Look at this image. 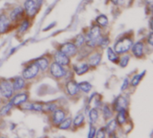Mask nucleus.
Masks as SVG:
<instances>
[{
	"mask_svg": "<svg viewBox=\"0 0 153 138\" xmlns=\"http://www.w3.org/2000/svg\"><path fill=\"white\" fill-rule=\"evenodd\" d=\"M132 45H133V40L128 37H124L116 42L115 52L117 54H124L131 48Z\"/></svg>",
	"mask_w": 153,
	"mask_h": 138,
	"instance_id": "1",
	"label": "nucleus"
},
{
	"mask_svg": "<svg viewBox=\"0 0 153 138\" xmlns=\"http://www.w3.org/2000/svg\"><path fill=\"white\" fill-rule=\"evenodd\" d=\"M100 39V28L98 25H93L87 35L86 43L90 47H95L96 44L99 43Z\"/></svg>",
	"mask_w": 153,
	"mask_h": 138,
	"instance_id": "2",
	"label": "nucleus"
},
{
	"mask_svg": "<svg viewBox=\"0 0 153 138\" xmlns=\"http://www.w3.org/2000/svg\"><path fill=\"white\" fill-rule=\"evenodd\" d=\"M24 9L30 17L34 16L39 11V3L35 0H26L24 3Z\"/></svg>",
	"mask_w": 153,
	"mask_h": 138,
	"instance_id": "3",
	"label": "nucleus"
},
{
	"mask_svg": "<svg viewBox=\"0 0 153 138\" xmlns=\"http://www.w3.org/2000/svg\"><path fill=\"white\" fill-rule=\"evenodd\" d=\"M13 85L9 81L3 80L0 82V92L4 98L9 99L13 95Z\"/></svg>",
	"mask_w": 153,
	"mask_h": 138,
	"instance_id": "4",
	"label": "nucleus"
},
{
	"mask_svg": "<svg viewBox=\"0 0 153 138\" xmlns=\"http://www.w3.org/2000/svg\"><path fill=\"white\" fill-rule=\"evenodd\" d=\"M39 66L37 64H31L30 66H28L22 72V76L24 79H31L34 78L38 73H39Z\"/></svg>",
	"mask_w": 153,
	"mask_h": 138,
	"instance_id": "5",
	"label": "nucleus"
},
{
	"mask_svg": "<svg viewBox=\"0 0 153 138\" xmlns=\"http://www.w3.org/2000/svg\"><path fill=\"white\" fill-rule=\"evenodd\" d=\"M50 73L53 76L56 78H61L65 75V70L64 69L63 66L57 64L56 62L52 63L50 66Z\"/></svg>",
	"mask_w": 153,
	"mask_h": 138,
	"instance_id": "6",
	"label": "nucleus"
},
{
	"mask_svg": "<svg viewBox=\"0 0 153 138\" xmlns=\"http://www.w3.org/2000/svg\"><path fill=\"white\" fill-rule=\"evenodd\" d=\"M60 51H62L63 53H65L66 56H74L76 54L77 52V48L74 44L73 43H65L61 46L60 48Z\"/></svg>",
	"mask_w": 153,
	"mask_h": 138,
	"instance_id": "7",
	"label": "nucleus"
},
{
	"mask_svg": "<svg viewBox=\"0 0 153 138\" xmlns=\"http://www.w3.org/2000/svg\"><path fill=\"white\" fill-rule=\"evenodd\" d=\"M55 60L57 64L61 65V66H67L70 63V59L68 57V56H66L65 53H63L62 51H56L55 54Z\"/></svg>",
	"mask_w": 153,
	"mask_h": 138,
	"instance_id": "8",
	"label": "nucleus"
},
{
	"mask_svg": "<svg viewBox=\"0 0 153 138\" xmlns=\"http://www.w3.org/2000/svg\"><path fill=\"white\" fill-rule=\"evenodd\" d=\"M28 100V95L26 93H19L17 95H15L12 100H11V104L12 105H15V106H19L22 103H25Z\"/></svg>",
	"mask_w": 153,
	"mask_h": 138,
	"instance_id": "9",
	"label": "nucleus"
},
{
	"mask_svg": "<svg viewBox=\"0 0 153 138\" xmlns=\"http://www.w3.org/2000/svg\"><path fill=\"white\" fill-rule=\"evenodd\" d=\"M114 107H115V110L119 111V110H126V107H127V101L126 98H124L123 96H119L115 103H114Z\"/></svg>",
	"mask_w": 153,
	"mask_h": 138,
	"instance_id": "10",
	"label": "nucleus"
},
{
	"mask_svg": "<svg viewBox=\"0 0 153 138\" xmlns=\"http://www.w3.org/2000/svg\"><path fill=\"white\" fill-rule=\"evenodd\" d=\"M10 26V20L7 18L6 15L1 14L0 15V33H4L7 31Z\"/></svg>",
	"mask_w": 153,
	"mask_h": 138,
	"instance_id": "11",
	"label": "nucleus"
},
{
	"mask_svg": "<svg viewBox=\"0 0 153 138\" xmlns=\"http://www.w3.org/2000/svg\"><path fill=\"white\" fill-rule=\"evenodd\" d=\"M66 90H67V92H68V93L70 95H75L78 92V91H79L78 84H76L73 80H70L66 84Z\"/></svg>",
	"mask_w": 153,
	"mask_h": 138,
	"instance_id": "12",
	"label": "nucleus"
},
{
	"mask_svg": "<svg viewBox=\"0 0 153 138\" xmlns=\"http://www.w3.org/2000/svg\"><path fill=\"white\" fill-rule=\"evenodd\" d=\"M65 113L63 110H55V112L53 114V121L55 124H59L61 121H63L65 119Z\"/></svg>",
	"mask_w": 153,
	"mask_h": 138,
	"instance_id": "13",
	"label": "nucleus"
},
{
	"mask_svg": "<svg viewBox=\"0 0 153 138\" xmlns=\"http://www.w3.org/2000/svg\"><path fill=\"white\" fill-rule=\"evenodd\" d=\"M133 54L136 57H141L143 55V42H137L134 44L132 48Z\"/></svg>",
	"mask_w": 153,
	"mask_h": 138,
	"instance_id": "14",
	"label": "nucleus"
},
{
	"mask_svg": "<svg viewBox=\"0 0 153 138\" xmlns=\"http://www.w3.org/2000/svg\"><path fill=\"white\" fill-rule=\"evenodd\" d=\"M23 12H24V10L22 7H21V6L15 7L10 13V19L13 22L19 20V18L23 14Z\"/></svg>",
	"mask_w": 153,
	"mask_h": 138,
	"instance_id": "15",
	"label": "nucleus"
},
{
	"mask_svg": "<svg viewBox=\"0 0 153 138\" xmlns=\"http://www.w3.org/2000/svg\"><path fill=\"white\" fill-rule=\"evenodd\" d=\"M101 61V54L100 53H95L93 54L92 56H91L89 57V60H88V63L90 66H96L100 64V62Z\"/></svg>",
	"mask_w": 153,
	"mask_h": 138,
	"instance_id": "16",
	"label": "nucleus"
},
{
	"mask_svg": "<svg viewBox=\"0 0 153 138\" xmlns=\"http://www.w3.org/2000/svg\"><path fill=\"white\" fill-rule=\"evenodd\" d=\"M13 91H20L23 88L24 86V80L22 77H17L14 79L13 83Z\"/></svg>",
	"mask_w": 153,
	"mask_h": 138,
	"instance_id": "17",
	"label": "nucleus"
},
{
	"mask_svg": "<svg viewBox=\"0 0 153 138\" xmlns=\"http://www.w3.org/2000/svg\"><path fill=\"white\" fill-rule=\"evenodd\" d=\"M36 64L38 65L39 68L45 71L48 67V60L45 57H40L36 60Z\"/></svg>",
	"mask_w": 153,
	"mask_h": 138,
	"instance_id": "18",
	"label": "nucleus"
},
{
	"mask_svg": "<svg viewBox=\"0 0 153 138\" xmlns=\"http://www.w3.org/2000/svg\"><path fill=\"white\" fill-rule=\"evenodd\" d=\"M119 125H123L126 123V110H122L118 111L117 117V120H116Z\"/></svg>",
	"mask_w": 153,
	"mask_h": 138,
	"instance_id": "19",
	"label": "nucleus"
},
{
	"mask_svg": "<svg viewBox=\"0 0 153 138\" xmlns=\"http://www.w3.org/2000/svg\"><path fill=\"white\" fill-rule=\"evenodd\" d=\"M108 59L113 62V63H117L118 62V56H117V53H116L111 48H108Z\"/></svg>",
	"mask_w": 153,
	"mask_h": 138,
	"instance_id": "20",
	"label": "nucleus"
},
{
	"mask_svg": "<svg viewBox=\"0 0 153 138\" xmlns=\"http://www.w3.org/2000/svg\"><path fill=\"white\" fill-rule=\"evenodd\" d=\"M117 123L116 120H111V121H109V122L108 123L107 127L105 128L106 132H108L109 135H111L112 133L115 132V130H116V128H117Z\"/></svg>",
	"mask_w": 153,
	"mask_h": 138,
	"instance_id": "21",
	"label": "nucleus"
},
{
	"mask_svg": "<svg viewBox=\"0 0 153 138\" xmlns=\"http://www.w3.org/2000/svg\"><path fill=\"white\" fill-rule=\"evenodd\" d=\"M96 22H97V23H98L99 25H100V26H102V27H105V26H107L108 23V17H107L106 15L100 14V15H99V16L97 17Z\"/></svg>",
	"mask_w": 153,
	"mask_h": 138,
	"instance_id": "22",
	"label": "nucleus"
},
{
	"mask_svg": "<svg viewBox=\"0 0 153 138\" xmlns=\"http://www.w3.org/2000/svg\"><path fill=\"white\" fill-rule=\"evenodd\" d=\"M89 70V66L87 64H82L75 67V72L77 75H82Z\"/></svg>",
	"mask_w": 153,
	"mask_h": 138,
	"instance_id": "23",
	"label": "nucleus"
},
{
	"mask_svg": "<svg viewBox=\"0 0 153 138\" xmlns=\"http://www.w3.org/2000/svg\"><path fill=\"white\" fill-rule=\"evenodd\" d=\"M79 89H81L84 92H89L91 90V84L88 82H82L78 84Z\"/></svg>",
	"mask_w": 153,
	"mask_h": 138,
	"instance_id": "24",
	"label": "nucleus"
},
{
	"mask_svg": "<svg viewBox=\"0 0 153 138\" xmlns=\"http://www.w3.org/2000/svg\"><path fill=\"white\" fill-rule=\"evenodd\" d=\"M99 119V112L96 109H92L90 111V119H91V123L93 124L95 123Z\"/></svg>",
	"mask_w": 153,
	"mask_h": 138,
	"instance_id": "25",
	"label": "nucleus"
},
{
	"mask_svg": "<svg viewBox=\"0 0 153 138\" xmlns=\"http://www.w3.org/2000/svg\"><path fill=\"white\" fill-rule=\"evenodd\" d=\"M71 124H72V120H71V119H64L63 121H61V122L59 123L58 128H59L60 129H67V128H70Z\"/></svg>",
	"mask_w": 153,
	"mask_h": 138,
	"instance_id": "26",
	"label": "nucleus"
},
{
	"mask_svg": "<svg viewBox=\"0 0 153 138\" xmlns=\"http://www.w3.org/2000/svg\"><path fill=\"white\" fill-rule=\"evenodd\" d=\"M83 120H84V116L82 115V114H79V115H77L75 118H74V126H75V127H79V126H81L82 124V122H83Z\"/></svg>",
	"mask_w": 153,
	"mask_h": 138,
	"instance_id": "27",
	"label": "nucleus"
},
{
	"mask_svg": "<svg viewBox=\"0 0 153 138\" xmlns=\"http://www.w3.org/2000/svg\"><path fill=\"white\" fill-rule=\"evenodd\" d=\"M144 73H145V72H143L141 75H134V76L133 77V79H132V81H131L132 86H136V85L140 83V81H141L142 77L143 76Z\"/></svg>",
	"mask_w": 153,
	"mask_h": 138,
	"instance_id": "28",
	"label": "nucleus"
},
{
	"mask_svg": "<svg viewBox=\"0 0 153 138\" xmlns=\"http://www.w3.org/2000/svg\"><path fill=\"white\" fill-rule=\"evenodd\" d=\"M103 115H104L106 119H110L111 116H112V112H111V110H110V109H109V107L108 105H105L103 107Z\"/></svg>",
	"mask_w": 153,
	"mask_h": 138,
	"instance_id": "29",
	"label": "nucleus"
},
{
	"mask_svg": "<svg viewBox=\"0 0 153 138\" xmlns=\"http://www.w3.org/2000/svg\"><path fill=\"white\" fill-rule=\"evenodd\" d=\"M99 44H100V47H101V48H107V47L108 46V44H109V40H108V38L105 37V38H101V39H100V40H99Z\"/></svg>",
	"mask_w": 153,
	"mask_h": 138,
	"instance_id": "30",
	"label": "nucleus"
},
{
	"mask_svg": "<svg viewBox=\"0 0 153 138\" xmlns=\"http://www.w3.org/2000/svg\"><path fill=\"white\" fill-rule=\"evenodd\" d=\"M129 58H130V57H129V56H124L123 57H121V59H120V61H119V65H120V66H122V67H126V66H127L128 62H129Z\"/></svg>",
	"mask_w": 153,
	"mask_h": 138,
	"instance_id": "31",
	"label": "nucleus"
},
{
	"mask_svg": "<svg viewBox=\"0 0 153 138\" xmlns=\"http://www.w3.org/2000/svg\"><path fill=\"white\" fill-rule=\"evenodd\" d=\"M56 109V104L53 103H48L46 105H43V110H47V111H54Z\"/></svg>",
	"mask_w": 153,
	"mask_h": 138,
	"instance_id": "32",
	"label": "nucleus"
},
{
	"mask_svg": "<svg viewBox=\"0 0 153 138\" xmlns=\"http://www.w3.org/2000/svg\"><path fill=\"white\" fill-rule=\"evenodd\" d=\"M12 104L11 103H9V104H7L6 106H4L1 110H0V115L1 116H4V115H6L7 113H8V111L11 110V108H12Z\"/></svg>",
	"mask_w": 153,
	"mask_h": 138,
	"instance_id": "33",
	"label": "nucleus"
},
{
	"mask_svg": "<svg viewBox=\"0 0 153 138\" xmlns=\"http://www.w3.org/2000/svg\"><path fill=\"white\" fill-rule=\"evenodd\" d=\"M85 41V38L83 37V35H79L77 38H76V40H75V46H82V44H83V42Z\"/></svg>",
	"mask_w": 153,
	"mask_h": 138,
	"instance_id": "34",
	"label": "nucleus"
},
{
	"mask_svg": "<svg viewBox=\"0 0 153 138\" xmlns=\"http://www.w3.org/2000/svg\"><path fill=\"white\" fill-rule=\"evenodd\" d=\"M31 110H36V111H41V110H43V104L42 103H32Z\"/></svg>",
	"mask_w": 153,
	"mask_h": 138,
	"instance_id": "35",
	"label": "nucleus"
},
{
	"mask_svg": "<svg viewBox=\"0 0 153 138\" xmlns=\"http://www.w3.org/2000/svg\"><path fill=\"white\" fill-rule=\"evenodd\" d=\"M28 27H29V21H28V20H25V21L22 22V25L20 26L19 31H20V32H24V31L28 29Z\"/></svg>",
	"mask_w": 153,
	"mask_h": 138,
	"instance_id": "36",
	"label": "nucleus"
},
{
	"mask_svg": "<svg viewBox=\"0 0 153 138\" xmlns=\"http://www.w3.org/2000/svg\"><path fill=\"white\" fill-rule=\"evenodd\" d=\"M105 134H106V129H105V128H101L100 130H98L97 134H95V135H96L97 137L101 138L105 137Z\"/></svg>",
	"mask_w": 153,
	"mask_h": 138,
	"instance_id": "37",
	"label": "nucleus"
},
{
	"mask_svg": "<svg viewBox=\"0 0 153 138\" xmlns=\"http://www.w3.org/2000/svg\"><path fill=\"white\" fill-rule=\"evenodd\" d=\"M96 134V128H94L93 126L91 125L90 127V131H89V134H88V137H93Z\"/></svg>",
	"mask_w": 153,
	"mask_h": 138,
	"instance_id": "38",
	"label": "nucleus"
},
{
	"mask_svg": "<svg viewBox=\"0 0 153 138\" xmlns=\"http://www.w3.org/2000/svg\"><path fill=\"white\" fill-rule=\"evenodd\" d=\"M128 84H129V81H128V79L126 78V79L124 81L123 84H122V88H121V90H122V91L126 90V89L127 88V86H128Z\"/></svg>",
	"mask_w": 153,
	"mask_h": 138,
	"instance_id": "39",
	"label": "nucleus"
},
{
	"mask_svg": "<svg viewBox=\"0 0 153 138\" xmlns=\"http://www.w3.org/2000/svg\"><path fill=\"white\" fill-rule=\"evenodd\" d=\"M152 39H153V34H152V32H151V33H150V35H149V39H148V41H149L150 45H152V46L153 45Z\"/></svg>",
	"mask_w": 153,
	"mask_h": 138,
	"instance_id": "40",
	"label": "nucleus"
},
{
	"mask_svg": "<svg viewBox=\"0 0 153 138\" xmlns=\"http://www.w3.org/2000/svg\"><path fill=\"white\" fill-rule=\"evenodd\" d=\"M146 2H147L148 4H152V0H146Z\"/></svg>",
	"mask_w": 153,
	"mask_h": 138,
	"instance_id": "41",
	"label": "nucleus"
},
{
	"mask_svg": "<svg viewBox=\"0 0 153 138\" xmlns=\"http://www.w3.org/2000/svg\"><path fill=\"white\" fill-rule=\"evenodd\" d=\"M118 1H119V0H112V2H113L114 4H118Z\"/></svg>",
	"mask_w": 153,
	"mask_h": 138,
	"instance_id": "42",
	"label": "nucleus"
},
{
	"mask_svg": "<svg viewBox=\"0 0 153 138\" xmlns=\"http://www.w3.org/2000/svg\"><path fill=\"white\" fill-rule=\"evenodd\" d=\"M39 4H40V3H42V0H36Z\"/></svg>",
	"mask_w": 153,
	"mask_h": 138,
	"instance_id": "43",
	"label": "nucleus"
}]
</instances>
